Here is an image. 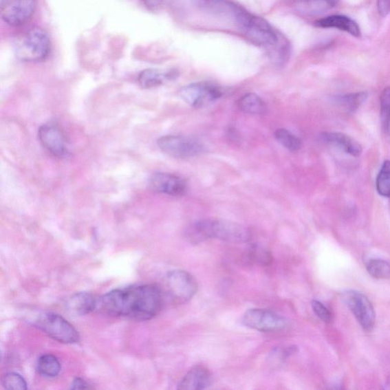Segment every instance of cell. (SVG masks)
Returning a JSON list of instances; mask_svg holds the SVG:
<instances>
[{
	"instance_id": "6da1fadb",
	"label": "cell",
	"mask_w": 390,
	"mask_h": 390,
	"mask_svg": "<svg viewBox=\"0 0 390 390\" xmlns=\"http://www.w3.org/2000/svg\"><path fill=\"white\" fill-rule=\"evenodd\" d=\"M163 304L162 294L155 285H144L111 290L98 300L102 314L145 321L158 315Z\"/></svg>"
},
{
	"instance_id": "7a4b0ae2",
	"label": "cell",
	"mask_w": 390,
	"mask_h": 390,
	"mask_svg": "<svg viewBox=\"0 0 390 390\" xmlns=\"http://www.w3.org/2000/svg\"><path fill=\"white\" fill-rule=\"evenodd\" d=\"M191 244H200L210 239L230 243H246L251 239V232L240 225L225 219H205L190 224L184 232Z\"/></svg>"
},
{
	"instance_id": "3957f363",
	"label": "cell",
	"mask_w": 390,
	"mask_h": 390,
	"mask_svg": "<svg viewBox=\"0 0 390 390\" xmlns=\"http://www.w3.org/2000/svg\"><path fill=\"white\" fill-rule=\"evenodd\" d=\"M51 50V41L46 32L33 28L19 35L15 41L17 58L25 62H39L47 58Z\"/></svg>"
},
{
	"instance_id": "277c9868",
	"label": "cell",
	"mask_w": 390,
	"mask_h": 390,
	"mask_svg": "<svg viewBox=\"0 0 390 390\" xmlns=\"http://www.w3.org/2000/svg\"><path fill=\"white\" fill-rule=\"evenodd\" d=\"M33 324L35 327L59 343L75 344L80 341L79 333L65 318L58 314H41Z\"/></svg>"
},
{
	"instance_id": "5b68a950",
	"label": "cell",
	"mask_w": 390,
	"mask_h": 390,
	"mask_svg": "<svg viewBox=\"0 0 390 390\" xmlns=\"http://www.w3.org/2000/svg\"><path fill=\"white\" fill-rule=\"evenodd\" d=\"M158 144L163 153L177 159L194 158L204 151L202 142L193 138L166 136L161 137Z\"/></svg>"
},
{
	"instance_id": "8992f818",
	"label": "cell",
	"mask_w": 390,
	"mask_h": 390,
	"mask_svg": "<svg viewBox=\"0 0 390 390\" xmlns=\"http://www.w3.org/2000/svg\"><path fill=\"white\" fill-rule=\"evenodd\" d=\"M222 96L221 89L215 84L206 82L191 83L180 90L182 100L195 109L207 107Z\"/></svg>"
},
{
	"instance_id": "52a82bcc",
	"label": "cell",
	"mask_w": 390,
	"mask_h": 390,
	"mask_svg": "<svg viewBox=\"0 0 390 390\" xmlns=\"http://www.w3.org/2000/svg\"><path fill=\"white\" fill-rule=\"evenodd\" d=\"M166 285L169 295L180 303L193 299L197 292V283L194 277L183 270L169 272L166 277Z\"/></svg>"
},
{
	"instance_id": "ba28073f",
	"label": "cell",
	"mask_w": 390,
	"mask_h": 390,
	"mask_svg": "<svg viewBox=\"0 0 390 390\" xmlns=\"http://www.w3.org/2000/svg\"><path fill=\"white\" fill-rule=\"evenodd\" d=\"M243 323L247 327L260 332L281 331L287 326L285 318L264 309L248 310L243 316Z\"/></svg>"
},
{
	"instance_id": "9c48e42d",
	"label": "cell",
	"mask_w": 390,
	"mask_h": 390,
	"mask_svg": "<svg viewBox=\"0 0 390 390\" xmlns=\"http://www.w3.org/2000/svg\"><path fill=\"white\" fill-rule=\"evenodd\" d=\"M35 10L34 0H2L0 14L4 22L12 26H21L30 21Z\"/></svg>"
},
{
	"instance_id": "30bf717a",
	"label": "cell",
	"mask_w": 390,
	"mask_h": 390,
	"mask_svg": "<svg viewBox=\"0 0 390 390\" xmlns=\"http://www.w3.org/2000/svg\"><path fill=\"white\" fill-rule=\"evenodd\" d=\"M344 301L359 324L365 331L373 329L376 322V314L373 305L363 294L349 292L344 294Z\"/></svg>"
},
{
	"instance_id": "8fae6325",
	"label": "cell",
	"mask_w": 390,
	"mask_h": 390,
	"mask_svg": "<svg viewBox=\"0 0 390 390\" xmlns=\"http://www.w3.org/2000/svg\"><path fill=\"white\" fill-rule=\"evenodd\" d=\"M42 146L56 158H65L68 154L67 140L60 127L54 123L42 125L39 130Z\"/></svg>"
},
{
	"instance_id": "7c38bea8",
	"label": "cell",
	"mask_w": 390,
	"mask_h": 390,
	"mask_svg": "<svg viewBox=\"0 0 390 390\" xmlns=\"http://www.w3.org/2000/svg\"><path fill=\"white\" fill-rule=\"evenodd\" d=\"M149 184L155 193L173 197L186 194L187 186L180 177L169 173H154L149 180Z\"/></svg>"
},
{
	"instance_id": "4fadbf2b",
	"label": "cell",
	"mask_w": 390,
	"mask_h": 390,
	"mask_svg": "<svg viewBox=\"0 0 390 390\" xmlns=\"http://www.w3.org/2000/svg\"><path fill=\"white\" fill-rule=\"evenodd\" d=\"M320 138L324 143L337 147L352 157H359L363 151L362 147L357 140L343 133L323 132Z\"/></svg>"
},
{
	"instance_id": "5bb4252c",
	"label": "cell",
	"mask_w": 390,
	"mask_h": 390,
	"mask_svg": "<svg viewBox=\"0 0 390 390\" xmlns=\"http://www.w3.org/2000/svg\"><path fill=\"white\" fill-rule=\"evenodd\" d=\"M213 381L212 375L206 367L202 366L191 369L180 381L181 390H201L209 387Z\"/></svg>"
},
{
	"instance_id": "9a60e30c",
	"label": "cell",
	"mask_w": 390,
	"mask_h": 390,
	"mask_svg": "<svg viewBox=\"0 0 390 390\" xmlns=\"http://www.w3.org/2000/svg\"><path fill=\"white\" fill-rule=\"evenodd\" d=\"M315 25L322 28H336L352 35L353 37H360V28L356 21L343 15H332L318 19Z\"/></svg>"
},
{
	"instance_id": "2e32d148",
	"label": "cell",
	"mask_w": 390,
	"mask_h": 390,
	"mask_svg": "<svg viewBox=\"0 0 390 390\" xmlns=\"http://www.w3.org/2000/svg\"><path fill=\"white\" fill-rule=\"evenodd\" d=\"M97 303L96 297L89 293H77L69 299L66 308L69 314L82 316L94 311L97 308Z\"/></svg>"
},
{
	"instance_id": "e0dca14e",
	"label": "cell",
	"mask_w": 390,
	"mask_h": 390,
	"mask_svg": "<svg viewBox=\"0 0 390 390\" xmlns=\"http://www.w3.org/2000/svg\"><path fill=\"white\" fill-rule=\"evenodd\" d=\"M178 75V72L175 69L165 71L148 69L140 74L138 83L142 88L152 89L160 87L167 81L175 80Z\"/></svg>"
},
{
	"instance_id": "ac0fdd59",
	"label": "cell",
	"mask_w": 390,
	"mask_h": 390,
	"mask_svg": "<svg viewBox=\"0 0 390 390\" xmlns=\"http://www.w3.org/2000/svg\"><path fill=\"white\" fill-rule=\"evenodd\" d=\"M240 110L251 115L265 114L267 107L263 99L254 94H248L239 99Z\"/></svg>"
},
{
	"instance_id": "d6986e66",
	"label": "cell",
	"mask_w": 390,
	"mask_h": 390,
	"mask_svg": "<svg viewBox=\"0 0 390 390\" xmlns=\"http://www.w3.org/2000/svg\"><path fill=\"white\" fill-rule=\"evenodd\" d=\"M292 1L297 10L307 15L321 13L334 5V0H292Z\"/></svg>"
},
{
	"instance_id": "ffe728a7",
	"label": "cell",
	"mask_w": 390,
	"mask_h": 390,
	"mask_svg": "<svg viewBox=\"0 0 390 390\" xmlns=\"http://www.w3.org/2000/svg\"><path fill=\"white\" fill-rule=\"evenodd\" d=\"M37 370L42 377L55 378L60 373L61 365L59 360L52 354H45L39 359Z\"/></svg>"
},
{
	"instance_id": "44dd1931",
	"label": "cell",
	"mask_w": 390,
	"mask_h": 390,
	"mask_svg": "<svg viewBox=\"0 0 390 390\" xmlns=\"http://www.w3.org/2000/svg\"><path fill=\"white\" fill-rule=\"evenodd\" d=\"M245 257L250 263L268 266L272 264V255L270 252L264 247L257 244L252 245L246 250Z\"/></svg>"
},
{
	"instance_id": "7402d4cb",
	"label": "cell",
	"mask_w": 390,
	"mask_h": 390,
	"mask_svg": "<svg viewBox=\"0 0 390 390\" xmlns=\"http://www.w3.org/2000/svg\"><path fill=\"white\" fill-rule=\"evenodd\" d=\"M367 97L366 92L361 91L357 94L338 96L334 98V101L347 111H354L366 101Z\"/></svg>"
},
{
	"instance_id": "603a6c76",
	"label": "cell",
	"mask_w": 390,
	"mask_h": 390,
	"mask_svg": "<svg viewBox=\"0 0 390 390\" xmlns=\"http://www.w3.org/2000/svg\"><path fill=\"white\" fill-rule=\"evenodd\" d=\"M274 136L277 141L290 151L296 152L299 151L302 147V141L287 129L276 130Z\"/></svg>"
},
{
	"instance_id": "cb8c5ba5",
	"label": "cell",
	"mask_w": 390,
	"mask_h": 390,
	"mask_svg": "<svg viewBox=\"0 0 390 390\" xmlns=\"http://www.w3.org/2000/svg\"><path fill=\"white\" fill-rule=\"evenodd\" d=\"M378 193L382 197L390 198V161L382 164L376 182Z\"/></svg>"
},
{
	"instance_id": "d4e9b609",
	"label": "cell",
	"mask_w": 390,
	"mask_h": 390,
	"mask_svg": "<svg viewBox=\"0 0 390 390\" xmlns=\"http://www.w3.org/2000/svg\"><path fill=\"white\" fill-rule=\"evenodd\" d=\"M367 270L374 279H390V264L382 259H372L368 261Z\"/></svg>"
},
{
	"instance_id": "484cf974",
	"label": "cell",
	"mask_w": 390,
	"mask_h": 390,
	"mask_svg": "<svg viewBox=\"0 0 390 390\" xmlns=\"http://www.w3.org/2000/svg\"><path fill=\"white\" fill-rule=\"evenodd\" d=\"M380 109L382 125L390 136V87L382 91L380 96Z\"/></svg>"
},
{
	"instance_id": "4316f807",
	"label": "cell",
	"mask_w": 390,
	"mask_h": 390,
	"mask_svg": "<svg viewBox=\"0 0 390 390\" xmlns=\"http://www.w3.org/2000/svg\"><path fill=\"white\" fill-rule=\"evenodd\" d=\"M2 386L6 389L25 390L28 389L25 380L19 373H8L1 380Z\"/></svg>"
},
{
	"instance_id": "83f0119b",
	"label": "cell",
	"mask_w": 390,
	"mask_h": 390,
	"mask_svg": "<svg viewBox=\"0 0 390 390\" xmlns=\"http://www.w3.org/2000/svg\"><path fill=\"white\" fill-rule=\"evenodd\" d=\"M312 308H313L315 314L325 323H329L332 318L330 310L325 306L321 302L313 301L312 302Z\"/></svg>"
},
{
	"instance_id": "f1b7e54d",
	"label": "cell",
	"mask_w": 390,
	"mask_h": 390,
	"mask_svg": "<svg viewBox=\"0 0 390 390\" xmlns=\"http://www.w3.org/2000/svg\"><path fill=\"white\" fill-rule=\"evenodd\" d=\"M149 10L157 12L162 8L164 0H142Z\"/></svg>"
},
{
	"instance_id": "f546056e",
	"label": "cell",
	"mask_w": 390,
	"mask_h": 390,
	"mask_svg": "<svg viewBox=\"0 0 390 390\" xmlns=\"http://www.w3.org/2000/svg\"><path fill=\"white\" fill-rule=\"evenodd\" d=\"M378 9L381 16H387L390 12V0H378Z\"/></svg>"
},
{
	"instance_id": "4dcf8cb0",
	"label": "cell",
	"mask_w": 390,
	"mask_h": 390,
	"mask_svg": "<svg viewBox=\"0 0 390 390\" xmlns=\"http://www.w3.org/2000/svg\"><path fill=\"white\" fill-rule=\"evenodd\" d=\"M91 387L89 386L88 382L86 380L80 378H75L72 384H71L70 389H91Z\"/></svg>"
}]
</instances>
